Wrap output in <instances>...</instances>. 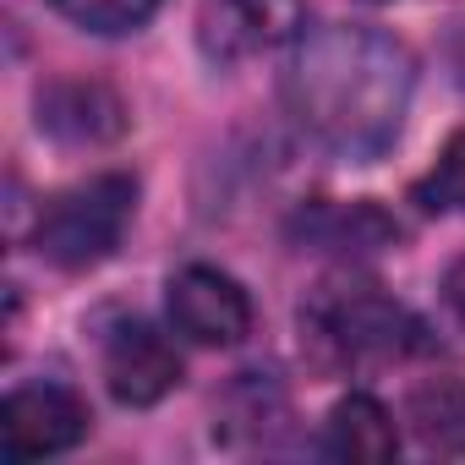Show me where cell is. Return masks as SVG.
<instances>
[{
  "mask_svg": "<svg viewBox=\"0 0 465 465\" xmlns=\"http://www.w3.org/2000/svg\"><path fill=\"white\" fill-rule=\"evenodd\" d=\"M307 28L302 0H203L197 12V50L213 66H242L280 45H296Z\"/></svg>",
  "mask_w": 465,
  "mask_h": 465,
  "instance_id": "obj_5",
  "label": "cell"
},
{
  "mask_svg": "<svg viewBox=\"0 0 465 465\" xmlns=\"http://www.w3.org/2000/svg\"><path fill=\"white\" fill-rule=\"evenodd\" d=\"M400 219L383 213L378 203H307L291 219V242L302 252H340V258H372L400 247Z\"/></svg>",
  "mask_w": 465,
  "mask_h": 465,
  "instance_id": "obj_8",
  "label": "cell"
},
{
  "mask_svg": "<svg viewBox=\"0 0 465 465\" xmlns=\"http://www.w3.org/2000/svg\"><path fill=\"white\" fill-rule=\"evenodd\" d=\"M329 460H394L400 454V432H394V416L378 394H345L329 421H323V443H318Z\"/></svg>",
  "mask_w": 465,
  "mask_h": 465,
  "instance_id": "obj_10",
  "label": "cell"
},
{
  "mask_svg": "<svg viewBox=\"0 0 465 465\" xmlns=\"http://www.w3.org/2000/svg\"><path fill=\"white\" fill-rule=\"evenodd\" d=\"M39 132H50L66 148H99L126 132V104L104 83L66 77V83L39 88Z\"/></svg>",
  "mask_w": 465,
  "mask_h": 465,
  "instance_id": "obj_9",
  "label": "cell"
},
{
  "mask_svg": "<svg viewBox=\"0 0 465 465\" xmlns=\"http://www.w3.org/2000/svg\"><path fill=\"white\" fill-rule=\"evenodd\" d=\"M443 307L454 312V323H465V258H454L443 274Z\"/></svg>",
  "mask_w": 465,
  "mask_h": 465,
  "instance_id": "obj_15",
  "label": "cell"
},
{
  "mask_svg": "<svg viewBox=\"0 0 465 465\" xmlns=\"http://www.w3.org/2000/svg\"><path fill=\"white\" fill-rule=\"evenodd\" d=\"M88 400L72 389V383H23L6 394V411H0V449H6L12 465H28V460H50V454H66L88 438Z\"/></svg>",
  "mask_w": 465,
  "mask_h": 465,
  "instance_id": "obj_4",
  "label": "cell"
},
{
  "mask_svg": "<svg viewBox=\"0 0 465 465\" xmlns=\"http://www.w3.org/2000/svg\"><path fill=\"white\" fill-rule=\"evenodd\" d=\"M50 6H55L66 23L115 39V34H137V28L159 12V0H50Z\"/></svg>",
  "mask_w": 465,
  "mask_h": 465,
  "instance_id": "obj_13",
  "label": "cell"
},
{
  "mask_svg": "<svg viewBox=\"0 0 465 465\" xmlns=\"http://www.w3.org/2000/svg\"><path fill=\"white\" fill-rule=\"evenodd\" d=\"M411 197L427 213H465V132L449 137V148L438 153V164L411 186Z\"/></svg>",
  "mask_w": 465,
  "mask_h": 465,
  "instance_id": "obj_14",
  "label": "cell"
},
{
  "mask_svg": "<svg viewBox=\"0 0 465 465\" xmlns=\"http://www.w3.org/2000/svg\"><path fill=\"white\" fill-rule=\"evenodd\" d=\"M132 213H137V175L104 170V175H88L45 203L28 247L61 274H88L121 247Z\"/></svg>",
  "mask_w": 465,
  "mask_h": 465,
  "instance_id": "obj_3",
  "label": "cell"
},
{
  "mask_svg": "<svg viewBox=\"0 0 465 465\" xmlns=\"http://www.w3.org/2000/svg\"><path fill=\"white\" fill-rule=\"evenodd\" d=\"M411 94V50L367 23L302 28L280 72V104L291 126L340 164H378L405 132Z\"/></svg>",
  "mask_w": 465,
  "mask_h": 465,
  "instance_id": "obj_1",
  "label": "cell"
},
{
  "mask_svg": "<svg viewBox=\"0 0 465 465\" xmlns=\"http://www.w3.org/2000/svg\"><path fill=\"white\" fill-rule=\"evenodd\" d=\"M104 383L132 411L159 405L181 383V351H175V340L159 323H148V318H121L104 334Z\"/></svg>",
  "mask_w": 465,
  "mask_h": 465,
  "instance_id": "obj_7",
  "label": "cell"
},
{
  "mask_svg": "<svg viewBox=\"0 0 465 465\" xmlns=\"http://www.w3.org/2000/svg\"><path fill=\"white\" fill-rule=\"evenodd\" d=\"M296 323H302V351L323 372H378L438 351L432 329L405 302H394L378 280H361L351 269L318 280Z\"/></svg>",
  "mask_w": 465,
  "mask_h": 465,
  "instance_id": "obj_2",
  "label": "cell"
},
{
  "mask_svg": "<svg viewBox=\"0 0 465 465\" xmlns=\"http://www.w3.org/2000/svg\"><path fill=\"white\" fill-rule=\"evenodd\" d=\"M252 296L236 274L213 263H186L170 274V329L192 345H242L252 334Z\"/></svg>",
  "mask_w": 465,
  "mask_h": 465,
  "instance_id": "obj_6",
  "label": "cell"
},
{
  "mask_svg": "<svg viewBox=\"0 0 465 465\" xmlns=\"http://www.w3.org/2000/svg\"><path fill=\"white\" fill-rule=\"evenodd\" d=\"M224 421L230 427H252L269 443V427L285 421V389L274 383V372H242V383L224 400Z\"/></svg>",
  "mask_w": 465,
  "mask_h": 465,
  "instance_id": "obj_12",
  "label": "cell"
},
{
  "mask_svg": "<svg viewBox=\"0 0 465 465\" xmlns=\"http://www.w3.org/2000/svg\"><path fill=\"white\" fill-rule=\"evenodd\" d=\"M405 427L427 454L465 460V378H427L405 394Z\"/></svg>",
  "mask_w": 465,
  "mask_h": 465,
  "instance_id": "obj_11",
  "label": "cell"
}]
</instances>
